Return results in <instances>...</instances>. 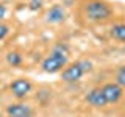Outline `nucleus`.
Wrapping results in <instances>:
<instances>
[{"instance_id": "423d86ee", "label": "nucleus", "mask_w": 125, "mask_h": 117, "mask_svg": "<svg viewBox=\"0 0 125 117\" xmlns=\"http://www.w3.org/2000/svg\"><path fill=\"white\" fill-rule=\"evenodd\" d=\"M86 101H88L91 106H94V108H105L108 105L106 103V98H105V95H103L102 88L91 89V91L86 94Z\"/></svg>"}, {"instance_id": "f03ea898", "label": "nucleus", "mask_w": 125, "mask_h": 117, "mask_svg": "<svg viewBox=\"0 0 125 117\" xmlns=\"http://www.w3.org/2000/svg\"><path fill=\"white\" fill-rule=\"evenodd\" d=\"M84 14L91 22H106L113 17V8L103 0H89L84 5Z\"/></svg>"}, {"instance_id": "ddd939ff", "label": "nucleus", "mask_w": 125, "mask_h": 117, "mask_svg": "<svg viewBox=\"0 0 125 117\" xmlns=\"http://www.w3.org/2000/svg\"><path fill=\"white\" fill-rule=\"evenodd\" d=\"M8 33H10V27L5 25V23H0V41L5 39L8 36Z\"/></svg>"}, {"instance_id": "9d476101", "label": "nucleus", "mask_w": 125, "mask_h": 117, "mask_svg": "<svg viewBox=\"0 0 125 117\" xmlns=\"http://www.w3.org/2000/svg\"><path fill=\"white\" fill-rule=\"evenodd\" d=\"M6 62L13 67H17V66L22 64V55L19 52H10L6 55Z\"/></svg>"}, {"instance_id": "9b49d317", "label": "nucleus", "mask_w": 125, "mask_h": 117, "mask_svg": "<svg viewBox=\"0 0 125 117\" xmlns=\"http://www.w3.org/2000/svg\"><path fill=\"white\" fill-rule=\"evenodd\" d=\"M116 83L122 89H125V66H120L116 70Z\"/></svg>"}, {"instance_id": "39448f33", "label": "nucleus", "mask_w": 125, "mask_h": 117, "mask_svg": "<svg viewBox=\"0 0 125 117\" xmlns=\"http://www.w3.org/2000/svg\"><path fill=\"white\" fill-rule=\"evenodd\" d=\"M31 88H33V86H31L30 80H27V78H17V80H14L13 83H11V86H10L13 95L17 97V98L27 97L31 92Z\"/></svg>"}, {"instance_id": "7ed1b4c3", "label": "nucleus", "mask_w": 125, "mask_h": 117, "mask_svg": "<svg viewBox=\"0 0 125 117\" xmlns=\"http://www.w3.org/2000/svg\"><path fill=\"white\" fill-rule=\"evenodd\" d=\"M83 75H84V70L81 69L80 61L66 66V67L62 69V72H61V78H62V81H66V83H77V81L81 80Z\"/></svg>"}, {"instance_id": "f8f14e48", "label": "nucleus", "mask_w": 125, "mask_h": 117, "mask_svg": "<svg viewBox=\"0 0 125 117\" xmlns=\"http://www.w3.org/2000/svg\"><path fill=\"white\" fill-rule=\"evenodd\" d=\"M80 66H81V69L84 70V73H88V72L92 70V62L88 61V59H80Z\"/></svg>"}, {"instance_id": "6e6552de", "label": "nucleus", "mask_w": 125, "mask_h": 117, "mask_svg": "<svg viewBox=\"0 0 125 117\" xmlns=\"http://www.w3.org/2000/svg\"><path fill=\"white\" fill-rule=\"evenodd\" d=\"M45 20L49 23H61L66 20V11L61 5H53L45 13Z\"/></svg>"}, {"instance_id": "4468645a", "label": "nucleus", "mask_w": 125, "mask_h": 117, "mask_svg": "<svg viewBox=\"0 0 125 117\" xmlns=\"http://www.w3.org/2000/svg\"><path fill=\"white\" fill-rule=\"evenodd\" d=\"M41 8H42V0H31V3H30V10L31 11L41 10Z\"/></svg>"}, {"instance_id": "2eb2a0df", "label": "nucleus", "mask_w": 125, "mask_h": 117, "mask_svg": "<svg viewBox=\"0 0 125 117\" xmlns=\"http://www.w3.org/2000/svg\"><path fill=\"white\" fill-rule=\"evenodd\" d=\"M5 16H6V6L3 3H0V20H3Z\"/></svg>"}, {"instance_id": "1a4fd4ad", "label": "nucleus", "mask_w": 125, "mask_h": 117, "mask_svg": "<svg viewBox=\"0 0 125 117\" xmlns=\"http://www.w3.org/2000/svg\"><path fill=\"white\" fill-rule=\"evenodd\" d=\"M113 39L120 42H125V23H116V25L111 27V31H109Z\"/></svg>"}, {"instance_id": "20e7f679", "label": "nucleus", "mask_w": 125, "mask_h": 117, "mask_svg": "<svg viewBox=\"0 0 125 117\" xmlns=\"http://www.w3.org/2000/svg\"><path fill=\"white\" fill-rule=\"evenodd\" d=\"M102 91H103V95H105V98H106L108 105L117 103L124 95V89L117 83H106L103 88H102Z\"/></svg>"}, {"instance_id": "f257e3e1", "label": "nucleus", "mask_w": 125, "mask_h": 117, "mask_svg": "<svg viewBox=\"0 0 125 117\" xmlns=\"http://www.w3.org/2000/svg\"><path fill=\"white\" fill-rule=\"evenodd\" d=\"M69 62V49L64 44H56L52 53L42 61L41 67L45 73H56L61 72Z\"/></svg>"}, {"instance_id": "0eeeda50", "label": "nucleus", "mask_w": 125, "mask_h": 117, "mask_svg": "<svg viewBox=\"0 0 125 117\" xmlns=\"http://www.w3.org/2000/svg\"><path fill=\"white\" fill-rule=\"evenodd\" d=\"M8 117H33V109L25 103H14L6 108Z\"/></svg>"}]
</instances>
